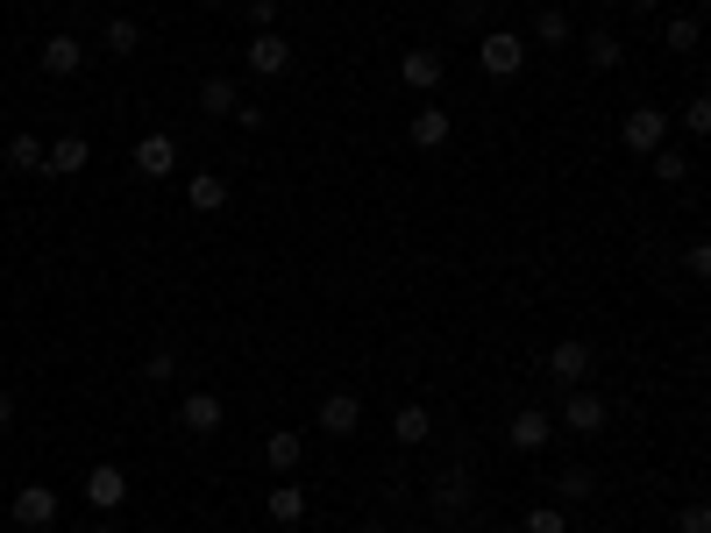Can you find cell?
<instances>
[{
	"mask_svg": "<svg viewBox=\"0 0 711 533\" xmlns=\"http://www.w3.org/2000/svg\"><path fill=\"white\" fill-rule=\"evenodd\" d=\"M406 135H413V149H442L448 143V114L442 107H413V129Z\"/></svg>",
	"mask_w": 711,
	"mask_h": 533,
	"instance_id": "d6986e66",
	"label": "cell"
},
{
	"mask_svg": "<svg viewBox=\"0 0 711 533\" xmlns=\"http://www.w3.org/2000/svg\"><path fill=\"white\" fill-rule=\"evenodd\" d=\"M135 171H143V178H171L178 171V143L164 129H149L143 143H135Z\"/></svg>",
	"mask_w": 711,
	"mask_h": 533,
	"instance_id": "8fae6325",
	"label": "cell"
},
{
	"mask_svg": "<svg viewBox=\"0 0 711 533\" xmlns=\"http://www.w3.org/2000/svg\"><path fill=\"white\" fill-rule=\"evenodd\" d=\"M51 520H57V491H51V484H22V491H14V526L43 533Z\"/></svg>",
	"mask_w": 711,
	"mask_h": 533,
	"instance_id": "ba28073f",
	"label": "cell"
},
{
	"mask_svg": "<svg viewBox=\"0 0 711 533\" xmlns=\"http://www.w3.org/2000/svg\"><path fill=\"white\" fill-rule=\"evenodd\" d=\"M676 121H684V129H690V135H698V143H704V135H711V93H698V100H690V107H684V114H676Z\"/></svg>",
	"mask_w": 711,
	"mask_h": 533,
	"instance_id": "f546056e",
	"label": "cell"
},
{
	"mask_svg": "<svg viewBox=\"0 0 711 533\" xmlns=\"http://www.w3.org/2000/svg\"><path fill=\"white\" fill-rule=\"evenodd\" d=\"M456 22L463 29H484V22H491V8H484V0H456Z\"/></svg>",
	"mask_w": 711,
	"mask_h": 533,
	"instance_id": "d6a6232c",
	"label": "cell"
},
{
	"mask_svg": "<svg viewBox=\"0 0 711 533\" xmlns=\"http://www.w3.org/2000/svg\"><path fill=\"white\" fill-rule=\"evenodd\" d=\"M548 434H555V420L541 413V406H520V413H512V426H506V441L520 455H534V448H548Z\"/></svg>",
	"mask_w": 711,
	"mask_h": 533,
	"instance_id": "7c38bea8",
	"label": "cell"
},
{
	"mask_svg": "<svg viewBox=\"0 0 711 533\" xmlns=\"http://www.w3.org/2000/svg\"><path fill=\"white\" fill-rule=\"evenodd\" d=\"M604 420H612V406H604L598 391L569 385V399H563V426H569V434H584V441H591V434H604Z\"/></svg>",
	"mask_w": 711,
	"mask_h": 533,
	"instance_id": "5b68a950",
	"label": "cell"
},
{
	"mask_svg": "<svg viewBox=\"0 0 711 533\" xmlns=\"http://www.w3.org/2000/svg\"><path fill=\"white\" fill-rule=\"evenodd\" d=\"M93 533H121V526H114V520H108V526H93Z\"/></svg>",
	"mask_w": 711,
	"mask_h": 533,
	"instance_id": "74e56055",
	"label": "cell"
},
{
	"mask_svg": "<svg viewBox=\"0 0 711 533\" xmlns=\"http://www.w3.org/2000/svg\"><path fill=\"white\" fill-rule=\"evenodd\" d=\"M698 14H669V29H662V43H669V51H698Z\"/></svg>",
	"mask_w": 711,
	"mask_h": 533,
	"instance_id": "d4e9b609",
	"label": "cell"
},
{
	"mask_svg": "<svg viewBox=\"0 0 711 533\" xmlns=\"http://www.w3.org/2000/svg\"><path fill=\"white\" fill-rule=\"evenodd\" d=\"M619 8H633V14H647V8H662V0H619Z\"/></svg>",
	"mask_w": 711,
	"mask_h": 533,
	"instance_id": "8d00e7d4",
	"label": "cell"
},
{
	"mask_svg": "<svg viewBox=\"0 0 711 533\" xmlns=\"http://www.w3.org/2000/svg\"><path fill=\"white\" fill-rule=\"evenodd\" d=\"M569 36H577V22H569L563 8H541V14H534V43H541V51H563Z\"/></svg>",
	"mask_w": 711,
	"mask_h": 533,
	"instance_id": "44dd1931",
	"label": "cell"
},
{
	"mask_svg": "<svg viewBox=\"0 0 711 533\" xmlns=\"http://www.w3.org/2000/svg\"><path fill=\"white\" fill-rule=\"evenodd\" d=\"M207 8H229V0H207Z\"/></svg>",
	"mask_w": 711,
	"mask_h": 533,
	"instance_id": "f35d334b",
	"label": "cell"
},
{
	"mask_svg": "<svg viewBox=\"0 0 711 533\" xmlns=\"http://www.w3.org/2000/svg\"><path fill=\"white\" fill-rule=\"evenodd\" d=\"M100 51H108V57H135V51H143V29H135L129 14H114V22L100 29Z\"/></svg>",
	"mask_w": 711,
	"mask_h": 533,
	"instance_id": "7402d4cb",
	"label": "cell"
},
{
	"mask_svg": "<svg viewBox=\"0 0 711 533\" xmlns=\"http://www.w3.org/2000/svg\"><path fill=\"white\" fill-rule=\"evenodd\" d=\"M43 149H51V143H36V135H14V143H8V164H14V171H43Z\"/></svg>",
	"mask_w": 711,
	"mask_h": 533,
	"instance_id": "484cf974",
	"label": "cell"
},
{
	"mask_svg": "<svg viewBox=\"0 0 711 533\" xmlns=\"http://www.w3.org/2000/svg\"><path fill=\"white\" fill-rule=\"evenodd\" d=\"M584 51H591V65H598V71H619V65H626V43H619L612 29H598V36H584Z\"/></svg>",
	"mask_w": 711,
	"mask_h": 533,
	"instance_id": "cb8c5ba5",
	"label": "cell"
},
{
	"mask_svg": "<svg viewBox=\"0 0 711 533\" xmlns=\"http://www.w3.org/2000/svg\"><path fill=\"white\" fill-rule=\"evenodd\" d=\"M690 270H698V278L711 285V242H690Z\"/></svg>",
	"mask_w": 711,
	"mask_h": 533,
	"instance_id": "836d02e7",
	"label": "cell"
},
{
	"mask_svg": "<svg viewBox=\"0 0 711 533\" xmlns=\"http://www.w3.org/2000/svg\"><path fill=\"white\" fill-rule=\"evenodd\" d=\"M591 491H598L591 469H563V498H591Z\"/></svg>",
	"mask_w": 711,
	"mask_h": 533,
	"instance_id": "1f68e13d",
	"label": "cell"
},
{
	"mask_svg": "<svg viewBox=\"0 0 711 533\" xmlns=\"http://www.w3.org/2000/svg\"><path fill=\"white\" fill-rule=\"evenodd\" d=\"M86 506H93V512H121V506H129V469L100 463L93 477H86Z\"/></svg>",
	"mask_w": 711,
	"mask_h": 533,
	"instance_id": "8992f818",
	"label": "cell"
},
{
	"mask_svg": "<svg viewBox=\"0 0 711 533\" xmlns=\"http://www.w3.org/2000/svg\"><path fill=\"white\" fill-rule=\"evenodd\" d=\"M363 426V399L356 391H327L321 399V434H356Z\"/></svg>",
	"mask_w": 711,
	"mask_h": 533,
	"instance_id": "5bb4252c",
	"label": "cell"
},
{
	"mask_svg": "<svg viewBox=\"0 0 711 533\" xmlns=\"http://www.w3.org/2000/svg\"><path fill=\"white\" fill-rule=\"evenodd\" d=\"M434 512H442V520H463V512H470V477H463V469H442V477H434Z\"/></svg>",
	"mask_w": 711,
	"mask_h": 533,
	"instance_id": "9a60e30c",
	"label": "cell"
},
{
	"mask_svg": "<svg viewBox=\"0 0 711 533\" xmlns=\"http://www.w3.org/2000/svg\"><path fill=\"white\" fill-rule=\"evenodd\" d=\"M235 107H242L235 79H221V71H214V79L200 86V114H214V121H235Z\"/></svg>",
	"mask_w": 711,
	"mask_h": 533,
	"instance_id": "ac0fdd59",
	"label": "cell"
},
{
	"mask_svg": "<svg viewBox=\"0 0 711 533\" xmlns=\"http://www.w3.org/2000/svg\"><path fill=\"white\" fill-rule=\"evenodd\" d=\"M526 533H569L563 506H526Z\"/></svg>",
	"mask_w": 711,
	"mask_h": 533,
	"instance_id": "f1b7e54d",
	"label": "cell"
},
{
	"mask_svg": "<svg viewBox=\"0 0 711 533\" xmlns=\"http://www.w3.org/2000/svg\"><path fill=\"white\" fill-rule=\"evenodd\" d=\"M14 426V391H0V434Z\"/></svg>",
	"mask_w": 711,
	"mask_h": 533,
	"instance_id": "d590c367",
	"label": "cell"
},
{
	"mask_svg": "<svg viewBox=\"0 0 711 533\" xmlns=\"http://www.w3.org/2000/svg\"><path fill=\"white\" fill-rule=\"evenodd\" d=\"M676 526H684V533H711V506H704V498H690V506L676 512Z\"/></svg>",
	"mask_w": 711,
	"mask_h": 533,
	"instance_id": "4dcf8cb0",
	"label": "cell"
},
{
	"mask_svg": "<svg viewBox=\"0 0 711 533\" xmlns=\"http://www.w3.org/2000/svg\"><path fill=\"white\" fill-rule=\"evenodd\" d=\"M591 342H584V334H569V342H555L548 348V370H555V385H584V377H591Z\"/></svg>",
	"mask_w": 711,
	"mask_h": 533,
	"instance_id": "52a82bcc",
	"label": "cell"
},
{
	"mask_svg": "<svg viewBox=\"0 0 711 533\" xmlns=\"http://www.w3.org/2000/svg\"><path fill=\"white\" fill-rule=\"evenodd\" d=\"M704 8H711V0H704Z\"/></svg>",
	"mask_w": 711,
	"mask_h": 533,
	"instance_id": "ab89813d",
	"label": "cell"
},
{
	"mask_svg": "<svg viewBox=\"0 0 711 533\" xmlns=\"http://www.w3.org/2000/svg\"><path fill=\"white\" fill-rule=\"evenodd\" d=\"M655 178H662V186H684V178H690V157L662 143V149H655Z\"/></svg>",
	"mask_w": 711,
	"mask_h": 533,
	"instance_id": "4316f807",
	"label": "cell"
},
{
	"mask_svg": "<svg viewBox=\"0 0 711 533\" xmlns=\"http://www.w3.org/2000/svg\"><path fill=\"white\" fill-rule=\"evenodd\" d=\"M86 164H93V143H86V135H57V143L43 149V171L51 178H79Z\"/></svg>",
	"mask_w": 711,
	"mask_h": 533,
	"instance_id": "9c48e42d",
	"label": "cell"
},
{
	"mask_svg": "<svg viewBox=\"0 0 711 533\" xmlns=\"http://www.w3.org/2000/svg\"><path fill=\"white\" fill-rule=\"evenodd\" d=\"M442 71H448L442 51H427V43H413V51L399 57V79L413 86V93H434V86H442Z\"/></svg>",
	"mask_w": 711,
	"mask_h": 533,
	"instance_id": "30bf717a",
	"label": "cell"
},
{
	"mask_svg": "<svg viewBox=\"0 0 711 533\" xmlns=\"http://www.w3.org/2000/svg\"><path fill=\"white\" fill-rule=\"evenodd\" d=\"M270 14H278V0H249V22L256 29H270Z\"/></svg>",
	"mask_w": 711,
	"mask_h": 533,
	"instance_id": "e575fe53",
	"label": "cell"
},
{
	"mask_svg": "<svg viewBox=\"0 0 711 533\" xmlns=\"http://www.w3.org/2000/svg\"><path fill=\"white\" fill-rule=\"evenodd\" d=\"M299 448H307V441H299L292 426H278V434H264V463L278 469V477H292V469H299Z\"/></svg>",
	"mask_w": 711,
	"mask_h": 533,
	"instance_id": "e0dca14e",
	"label": "cell"
},
{
	"mask_svg": "<svg viewBox=\"0 0 711 533\" xmlns=\"http://www.w3.org/2000/svg\"><path fill=\"white\" fill-rule=\"evenodd\" d=\"M434 434V413L427 406H399V413H391V441H406V448H420V441Z\"/></svg>",
	"mask_w": 711,
	"mask_h": 533,
	"instance_id": "ffe728a7",
	"label": "cell"
},
{
	"mask_svg": "<svg viewBox=\"0 0 711 533\" xmlns=\"http://www.w3.org/2000/svg\"><path fill=\"white\" fill-rule=\"evenodd\" d=\"M221 420H229V406H221L214 391H186V399H178V426H186L192 441H214Z\"/></svg>",
	"mask_w": 711,
	"mask_h": 533,
	"instance_id": "3957f363",
	"label": "cell"
},
{
	"mask_svg": "<svg viewBox=\"0 0 711 533\" xmlns=\"http://www.w3.org/2000/svg\"><path fill=\"white\" fill-rule=\"evenodd\" d=\"M264 512H270V520H278V526H292V520H307V491H299V484H278V491H270V498H264Z\"/></svg>",
	"mask_w": 711,
	"mask_h": 533,
	"instance_id": "603a6c76",
	"label": "cell"
},
{
	"mask_svg": "<svg viewBox=\"0 0 711 533\" xmlns=\"http://www.w3.org/2000/svg\"><path fill=\"white\" fill-rule=\"evenodd\" d=\"M619 143L641 149V157H655V149L669 143V114H662V107H633V114L619 121Z\"/></svg>",
	"mask_w": 711,
	"mask_h": 533,
	"instance_id": "6da1fadb",
	"label": "cell"
},
{
	"mask_svg": "<svg viewBox=\"0 0 711 533\" xmlns=\"http://www.w3.org/2000/svg\"><path fill=\"white\" fill-rule=\"evenodd\" d=\"M171 377H178V356L171 348H149L143 356V385H171Z\"/></svg>",
	"mask_w": 711,
	"mask_h": 533,
	"instance_id": "83f0119b",
	"label": "cell"
},
{
	"mask_svg": "<svg viewBox=\"0 0 711 533\" xmlns=\"http://www.w3.org/2000/svg\"><path fill=\"white\" fill-rule=\"evenodd\" d=\"M477 57H484V71H491V79H512V71L526 65V36H512V29H484Z\"/></svg>",
	"mask_w": 711,
	"mask_h": 533,
	"instance_id": "7a4b0ae2",
	"label": "cell"
},
{
	"mask_svg": "<svg viewBox=\"0 0 711 533\" xmlns=\"http://www.w3.org/2000/svg\"><path fill=\"white\" fill-rule=\"evenodd\" d=\"M186 207H192V213H221V207H229V178L192 171V178H186Z\"/></svg>",
	"mask_w": 711,
	"mask_h": 533,
	"instance_id": "2e32d148",
	"label": "cell"
},
{
	"mask_svg": "<svg viewBox=\"0 0 711 533\" xmlns=\"http://www.w3.org/2000/svg\"><path fill=\"white\" fill-rule=\"evenodd\" d=\"M43 71H51V79H79V65H86V43L79 36H43Z\"/></svg>",
	"mask_w": 711,
	"mask_h": 533,
	"instance_id": "4fadbf2b",
	"label": "cell"
},
{
	"mask_svg": "<svg viewBox=\"0 0 711 533\" xmlns=\"http://www.w3.org/2000/svg\"><path fill=\"white\" fill-rule=\"evenodd\" d=\"M242 57H249V71H256V79H285V71H292V43H285L278 29H256Z\"/></svg>",
	"mask_w": 711,
	"mask_h": 533,
	"instance_id": "277c9868",
	"label": "cell"
}]
</instances>
